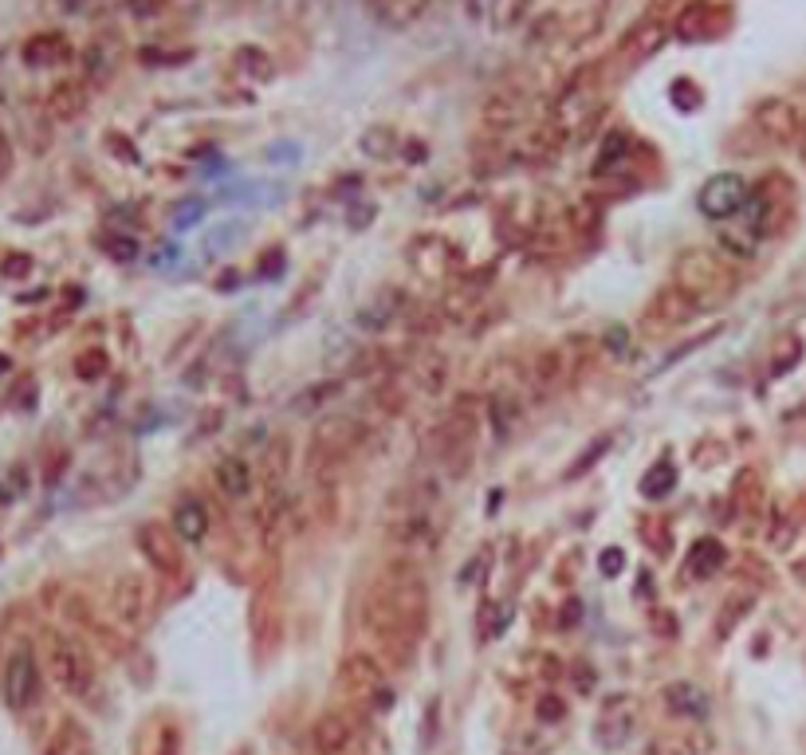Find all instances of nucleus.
Listing matches in <instances>:
<instances>
[{"instance_id":"17","label":"nucleus","mask_w":806,"mask_h":755,"mask_svg":"<svg viewBox=\"0 0 806 755\" xmlns=\"http://www.w3.org/2000/svg\"><path fill=\"white\" fill-rule=\"evenodd\" d=\"M216 488H221L229 500H244L252 488V468L244 457H224L216 460Z\"/></svg>"},{"instance_id":"22","label":"nucleus","mask_w":806,"mask_h":755,"mask_svg":"<svg viewBox=\"0 0 806 755\" xmlns=\"http://www.w3.org/2000/svg\"><path fill=\"white\" fill-rule=\"evenodd\" d=\"M44 755H91V736L83 732V724L63 720L60 729H55V736L47 740Z\"/></svg>"},{"instance_id":"4","label":"nucleus","mask_w":806,"mask_h":755,"mask_svg":"<svg viewBox=\"0 0 806 755\" xmlns=\"http://www.w3.org/2000/svg\"><path fill=\"white\" fill-rule=\"evenodd\" d=\"M0 692L12 712H24L40 701V661L32 646H17L4 657V677H0Z\"/></svg>"},{"instance_id":"31","label":"nucleus","mask_w":806,"mask_h":755,"mask_svg":"<svg viewBox=\"0 0 806 755\" xmlns=\"http://www.w3.org/2000/svg\"><path fill=\"white\" fill-rule=\"evenodd\" d=\"M110 256H115V260H135V252H138V244L135 241H110Z\"/></svg>"},{"instance_id":"5","label":"nucleus","mask_w":806,"mask_h":755,"mask_svg":"<svg viewBox=\"0 0 806 755\" xmlns=\"http://www.w3.org/2000/svg\"><path fill=\"white\" fill-rule=\"evenodd\" d=\"M339 684L350 692V701H362L374 709L378 704H390V684H385V669L374 653H350L339 669Z\"/></svg>"},{"instance_id":"6","label":"nucleus","mask_w":806,"mask_h":755,"mask_svg":"<svg viewBox=\"0 0 806 755\" xmlns=\"http://www.w3.org/2000/svg\"><path fill=\"white\" fill-rule=\"evenodd\" d=\"M747 198H752V189H747V181L740 173H717V178L704 181L697 205L708 221H728L740 209H747Z\"/></svg>"},{"instance_id":"20","label":"nucleus","mask_w":806,"mask_h":755,"mask_svg":"<svg viewBox=\"0 0 806 755\" xmlns=\"http://www.w3.org/2000/svg\"><path fill=\"white\" fill-rule=\"evenodd\" d=\"M728 563V551H724V543L720 540H712V535H704V540H697L689 547V566H692V575L697 578H708V575H717L720 566Z\"/></svg>"},{"instance_id":"25","label":"nucleus","mask_w":806,"mask_h":755,"mask_svg":"<svg viewBox=\"0 0 806 755\" xmlns=\"http://www.w3.org/2000/svg\"><path fill=\"white\" fill-rule=\"evenodd\" d=\"M712 12H717V9H712V4H692V9L681 17V24H677V32H681L685 40H689V36H692V40L704 36V20L712 17Z\"/></svg>"},{"instance_id":"2","label":"nucleus","mask_w":806,"mask_h":755,"mask_svg":"<svg viewBox=\"0 0 806 755\" xmlns=\"http://www.w3.org/2000/svg\"><path fill=\"white\" fill-rule=\"evenodd\" d=\"M47 673H52L55 689L75 696V701H87L95 692V666H91L87 649L67 634L47 638Z\"/></svg>"},{"instance_id":"9","label":"nucleus","mask_w":806,"mask_h":755,"mask_svg":"<svg viewBox=\"0 0 806 755\" xmlns=\"http://www.w3.org/2000/svg\"><path fill=\"white\" fill-rule=\"evenodd\" d=\"M138 547H142V555L150 559V566L158 571V575H170V578L181 575L178 531L161 528V523H142V531H138Z\"/></svg>"},{"instance_id":"21","label":"nucleus","mask_w":806,"mask_h":755,"mask_svg":"<svg viewBox=\"0 0 806 755\" xmlns=\"http://www.w3.org/2000/svg\"><path fill=\"white\" fill-rule=\"evenodd\" d=\"M665 704H669L677 716H692V720H700L708 712V696L697 689V684H685V681L665 689Z\"/></svg>"},{"instance_id":"27","label":"nucleus","mask_w":806,"mask_h":755,"mask_svg":"<svg viewBox=\"0 0 806 755\" xmlns=\"http://www.w3.org/2000/svg\"><path fill=\"white\" fill-rule=\"evenodd\" d=\"M661 36H665V28L661 24H649V28H641L634 36V60H645V55L654 52V47H661Z\"/></svg>"},{"instance_id":"18","label":"nucleus","mask_w":806,"mask_h":755,"mask_svg":"<svg viewBox=\"0 0 806 755\" xmlns=\"http://www.w3.org/2000/svg\"><path fill=\"white\" fill-rule=\"evenodd\" d=\"M83 110H87V91H83V83H60V87L47 95V115H52L55 123H72V118H79Z\"/></svg>"},{"instance_id":"26","label":"nucleus","mask_w":806,"mask_h":755,"mask_svg":"<svg viewBox=\"0 0 806 755\" xmlns=\"http://www.w3.org/2000/svg\"><path fill=\"white\" fill-rule=\"evenodd\" d=\"M173 225L178 228H189V225H198L201 216H205V201H198V198H189V201H181V205H173Z\"/></svg>"},{"instance_id":"8","label":"nucleus","mask_w":806,"mask_h":755,"mask_svg":"<svg viewBox=\"0 0 806 755\" xmlns=\"http://www.w3.org/2000/svg\"><path fill=\"white\" fill-rule=\"evenodd\" d=\"M473 414H453L445 425L437 429L441 445H437V460L453 472V477H460V468L473 460Z\"/></svg>"},{"instance_id":"32","label":"nucleus","mask_w":806,"mask_h":755,"mask_svg":"<svg viewBox=\"0 0 806 755\" xmlns=\"http://www.w3.org/2000/svg\"><path fill=\"white\" fill-rule=\"evenodd\" d=\"M803 158H806V135H803Z\"/></svg>"},{"instance_id":"13","label":"nucleus","mask_w":806,"mask_h":755,"mask_svg":"<svg viewBox=\"0 0 806 755\" xmlns=\"http://www.w3.org/2000/svg\"><path fill=\"white\" fill-rule=\"evenodd\" d=\"M602 747H622L629 736H634V704L626 696H609L606 709H602L598 729H594Z\"/></svg>"},{"instance_id":"3","label":"nucleus","mask_w":806,"mask_h":755,"mask_svg":"<svg viewBox=\"0 0 806 755\" xmlns=\"http://www.w3.org/2000/svg\"><path fill=\"white\" fill-rule=\"evenodd\" d=\"M672 276H677L672 284L689 291L700 307H704L712 296L732 288V272L724 268V260H720L717 252H704V248L685 252L681 260H677V268H672Z\"/></svg>"},{"instance_id":"7","label":"nucleus","mask_w":806,"mask_h":755,"mask_svg":"<svg viewBox=\"0 0 806 755\" xmlns=\"http://www.w3.org/2000/svg\"><path fill=\"white\" fill-rule=\"evenodd\" d=\"M700 311V304L689 296L685 288H677V284H669V288H661L654 299H649V307H645V331H672V327L689 323L692 315Z\"/></svg>"},{"instance_id":"24","label":"nucleus","mask_w":806,"mask_h":755,"mask_svg":"<svg viewBox=\"0 0 806 755\" xmlns=\"http://www.w3.org/2000/svg\"><path fill=\"white\" fill-rule=\"evenodd\" d=\"M110 366L107 351H83L79 359H75V374L83 378V382H95V378H103Z\"/></svg>"},{"instance_id":"29","label":"nucleus","mask_w":806,"mask_h":755,"mask_svg":"<svg viewBox=\"0 0 806 755\" xmlns=\"http://www.w3.org/2000/svg\"><path fill=\"white\" fill-rule=\"evenodd\" d=\"M622 563H626V555H622L618 547L602 551V571H606V575H618V571H622Z\"/></svg>"},{"instance_id":"23","label":"nucleus","mask_w":806,"mask_h":755,"mask_svg":"<svg viewBox=\"0 0 806 755\" xmlns=\"http://www.w3.org/2000/svg\"><path fill=\"white\" fill-rule=\"evenodd\" d=\"M672 485H677V472H672L669 460H661V465H654L641 477V496L645 500H657V496H669Z\"/></svg>"},{"instance_id":"10","label":"nucleus","mask_w":806,"mask_h":755,"mask_svg":"<svg viewBox=\"0 0 806 755\" xmlns=\"http://www.w3.org/2000/svg\"><path fill=\"white\" fill-rule=\"evenodd\" d=\"M110 606H115L118 626L138 634V629L146 626V618H150V586H146V578H138V575L118 578L115 594H110Z\"/></svg>"},{"instance_id":"1","label":"nucleus","mask_w":806,"mask_h":755,"mask_svg":"<svg viewBox=\"0 0 806 755\" xmlns=\"http://www.w3.org/2000/svg\"><path fill=\"white\" fill-rule=\"evenodd\" d=\"M425 618H429V591H425L422 571L410 559L385 563L382 575L370 586L367 606H362V621L378 638V646L410 661L413 646L425 634Z\"/></svg>"},{"instance_id":"15","label":"nucleus","mask_w":806,"mask_h":755,"mask_svg":"<svg viewBox=\"0 0 806 755\" xmlns=\"http://www.w3.org/2000/svg\"><path fill=\"white\" fill-rule=\"evenodd\" d=\"M173 531H178V540L185 543H201L209 535V512L205 503L193 500V496H185V500H178V508H173Z\"/></svg>"},{"instance_id":"16","label":"nucleus","mask_w":806,"mask_h":755,"mask_svg":"<svg viewBox=\"0 0 806 755\" xmlns=\"http://www.w3.org/2000/svg\"><path fill=\"white\" fill-rule=\"evenodd\" d=\"M429 4L433 0H370V9L385 28H410L413 20L429 12Z\"/></svg>"},{"instance_id":"19","label":"nucleus","mask_w":806,"mask_h":755,"mask_svg":"<svg viewBox=\"0 0 806 755\" xmlns=\"http://www.w3.org/2000/svg\"><path fill=\"white\" fill-rule=\"evenodd\" d=\"M63 60H67V40L60 32H40L24 44V63H32V67H52Z\"/></svg>"},{"instance_id":"14","label":"nucleus","mask_w":806,"mask_h":755,"mask_svg":"<svg viewBox=\"0 0 806 755\" xmlns=\"http://www.w3.org/2000/svg\"><path fill=\"white\" fill-rule=\"evenodd\" d=\"M402 311H405V291L390 284V288H382L374 299H367V304L359 307V327L362 331H382V327L394 323Z\"/></svg>"},{"instance_id":"28","label":"nucleus","mask_w":806,"mask_h":755,"mask_svg":"<svg viewBox=\"0 0 806 755\" xmlns=\"http://www.w3.org/2000/svg\"><path fill=\"white\" fill-rule=\"evenodd\" d=\"M12 170V142H9V130L0 126V178H9Z\"/></svg>"},{"instance_id":"11","label":"nucleus","mask_w":806,"mask_h":755,"mask_svg":"<svg viewBox=\"0 0 806 755\" xmlns=\"http://www.w3.org/2000/svg\"><path fill=\"white\" fill-rule=\"evenodd\" d=\"M755 130H760L767 142H791V138H798V126H803V118H798L795 103L787 99H767L755 107L752 115Z\"/></svg>"},{"instance_id":"12","label":"nucleus","mask_w":806,"mask_h":755,"mask_svg":"<svg viewBox=\"0 0 806 755\" xmlns=\"http://www.w3.org/2000/svg\"><path fill=\"white\" fill-rule=\"evenodd\" d=\"M311 747L315 755H347L354 747V720L339 709L322 712L311 729Z\"/></svg>"},{"instance_id":"30","label":"nucleus","mask_w":806,"mask_h":755,"mask_svg":"<svg viewBox=\"0 0 806 755\" xmlns=\"http://www.w3.org/2000/svg\"><path fill=\"white\" fill-rule=\"evenodd\" d=\"M28 268H32V260H28V256H9V260H4V268H0V272L17 279V276H24Z\"/></svg>"}]
</instances>
